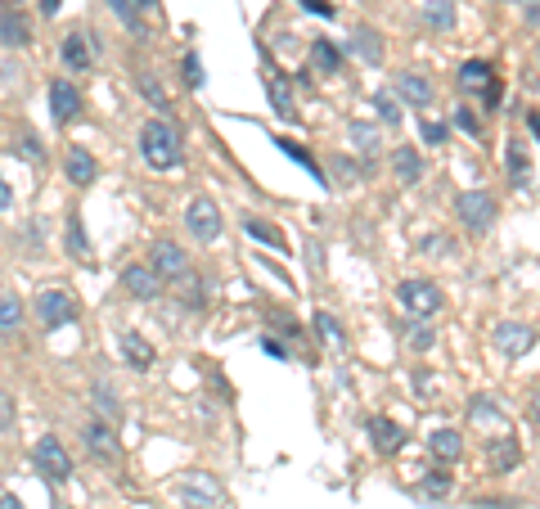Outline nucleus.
Wrapping results in <instances>:
<instances>
[{
    "instance_id": "39448f33",
    "label": "nucleus",
    "mask_w": 540,
    "mask_h": 509,
    "mask_svg": "<svg viewBox=\"0 0 540 509\" xmlns=\"http://www.w3.org/2000/svg\"><path fill=\"white\" fill-rule=\"evenodd\" d=\"M185 230L198 239V244H216V239H221V230H225L221 208H216L207 194H198V199L185 208Z\"/></svg>"
},
{
    "instance_id": "6ab92c4d",
    "label": "nucleus",
    "mask_w": 540,
    "mask_h": 509,
    "mask_svg": "<svg viewBox=\"0 0 540 509\" xmlns=\"http://www.w3.org/2000/svg\"><path fill=\"white\" fill-rule=\"evenodd\" d=\"M428 451H432V460L455 464L459 455H464V433H459V428H437V433L428 437Z\"/></svg>"
},
{
    "instance_id": "4468645a",
    "label": "nucleus",
    "mask_w": 540,
    "mask_h": 509,
    "mask_svg": "<svg viewBox=\"0 0 540 509\" xmlns=\"http://www.w3.org/2000/svg\"><path fill=\"white\" fill-rule=\"evenodd\" d=\"M122 293L149 302V298H158V293H162V280L149 271V266H126V271H122Z\"/></svg>"
},
{
    "instance_id": "72a5a7b5",
    "label": "nucleus",
    "mask_w": 540,
    "mask_h": 509,
    "mask_svg": "<svg viewBox=\"0 0 540 509\" xmlns=\"http://www.w3.org/2000/svg\"><path fill=\"white\" fill-rule=\"evenodd\" d=\"M504 163H509V176H513L518 185L531 181V158L522 154V145H509V149H504Z\"/></svg>"
},
{
    "instance_id": "37998d69",
    "label": "nucleus",
    "mask_w": 540,
    "mask_h": 509,
    "mask_svg": "<svg viewBox=\"0 0 540 509\" xmlns=\"http://www.w3.org/2000/svg\"><path fill=\"white\" fill-rule=\"evenodd\" d=\"M518 10H522L527 28H540V0H518Z\"/></svg>"
},
{
    "instance_id": "473e14b6",
    "label": "nucleus",
    "mask_w": 540,
    "mask_h": 509,
    "mask_svg": "<svg viewBox=\"0 0 540 509\" xmlns=\"http://www.w3.org/2000/svg\"><path fill=\"white\" fill-rule=\"evenodd\" d=\"M135 86H140V95H144V100L153 104V109H162V113L171 109V95L162 91L158 82H153V73H140V77H135Z\"/></svg>"
},
{
    "instance_id": "ddd939ff",
    "label": "nucleus",
    "mask_w": 540,
    "mask_h": 509,
    "mask_svg": "<svg viewBox=\"0 0 540 509\" xmlns=\"http://www.w3.org/2000/svg\"><path fill=\"white\" fill-rule=\"evenodd\" d=\"M369 442H374L378 455H396L405 446V428L392 424L387 415H378V419H369Z\"/></svg>"
},
{
    "instance_id": "9b49d317",
    "label": "nucleus",
    "mask_w": 540,
    "mask_h": 509,
    "mask_svg": "<svg viewBox=\"0 0 540 509\" xmlns=\"http://www.w3.org/2000/svg\"><path fill=\"white\" fill-rule=\"evenodd\" d=\"M59 55H63V64H68L72 73H86V68L95 64L99 46H95V37H86V32H68L63 46H59Z\"/></svg>"
},
{
    "instance_id": "4d7b16f0",
    "label": "nucleus",
    "mask_w": 540,
    "mask_h": 509,
    "mask_svg": "<svg viewBox=\"0 0 540 509\" xmlns=\"http://www.w3.org/2000/svg\"><path fill=\"white\" fill-rule=\"evenodd\" d=\"M54 10H59V0H41V14H50L54 19Z\"/></svg>"
},
{
    "instance_id": "f3484780",
    "label": "nucleus",
    "mask_w": 540,
    "mask_h": 509,
    "mask_svg": "<svg viewBox=\"0 0 540 509\" xmlns=\"http://www.w3.org/2000/svg\"><path fill=\"white\" fill-rule=\"evenodd\" d=\"M0 46H9V50L32 46V23L18 10H0Z\"/></svg>"
},
{
    "instance_id": "f8f14e48",
    "label": "nucleus",
    "mask_w": 540,
    "mask_h": 509,
    "mask_svg": "<svg viewBox=\"0 0 540 509\" xmlns=\"http://www.w3.org/2000/svg\"><path fill=\"white\" fill-rule=\"evenodd\" d=\"M486 464H491L495 473H513L522 464V446H518V437L513 433H500V437H491L486 442Z\"/></svg>"
},
{
    "instance_id": "a19ab883",
    "label": "nucleus",
    "mask_w": 540,
    "mask_h": 509,
    "mask_svg": "<svg viewBox=\"0 0 540 509\" xmlns=\"http://www.w3.org/2000/svg\"><path fill=\"white\" fill-rule=\"evenodd\" d=\"M455 127L468 131V136H482V122H477L473 109H455Z\"/></svg>"
},
{
    "instance_id": "c03bdc74",
    "label": "nucleus",
    "mask_w": 540,
    "mask_h": 509,
    "mask_svg": "<svg viewBox=\"0 0 540 509\" xmlns=\"http://www.w3.org/2000/svg\"><path fill=\"white\" fill-rule=\"evenodd\" d=\"M423 253H441V257H446V253H455V244L441 239V235H428V239H423Z\"/></svg>"
},
{
    "instance_id": "79ce46f5",
    "label": "nucleus",
    "mask_w": 540,
    "mask_h": 509,
    "mask_svg": "<svg viewBox=\"0 0 540 509\" xmlns=\"http://www.w3.org/2000/svg\"><path fill=\"white\" fill-rule=\"evenodd\" d=\"M5 428H14V397L0 388V433H5Z\"/></svg>"
},
{
    "instance_id": "bb28decb",
    "label": "nucleus",
    "mask_w": 540,
    "mask_h": 509,
    "mask_svg": "<svg viewBox=\"0 0 540 509\" xmlns=\"http://www.w3.org/2000/svg\"><path fill=\"white\" fill-rule=\"evenodd\" d=\"M419 491L428 500H446L450 491H455V478H450L446 469H428V473H419Z\"/></svg>"
},
{
    "instance_id": "6e6552de",
    "label": "nucleus",
    "mask_w": 540,
    "mask_h": 509,
    "mask_svg": "<svg viewBox=\"0 0 540 509\" xmlns=\"http://www.w3.org/2000/svg\"><path fill=\"white\" fill-rule=\"evenodd\" d=\"M149 257H153L149 271L158 275V280H185V275H189V253L176 244V239H158Z\"/></svg>"
},
{
    "instance_id": "ea45409f",
    "label": "nucleus",
    "mask_w": 540,
    "mask_h": 509,
    "mask_svg": "<svg viewBox=\"0 0 540 509\" xmlns=\"http://www.w3.org/2000/svg\"><path fill=\"white\" fill-rule=\"evenodd\" d=\"M180 68H185V86H203V64H198L194 50H185V59H180Z\"/></svg>"
},
{
    "instance_id": "4be33fe9",
    "label": "nucleus",
    "mask_w": 540,
    "mask_h": 509,
    "mask_svg": "<svg viewBox=\"0 0 540 509\" xmlns=\"http://www.w3.org/2000/svg\"><path fill=\"white\" fill-rule=\"evenodd\" d=\"M491 82H495V73H491L486 59H464V68H459V91H477V95H482Z\"/></svg>"
},
{
    "instance_id": "a211bd4d",
    "label": "nucleus",
    "mask_w": 540,
    "mask_h": 509,
    "mask_svg": "<svg viewBox=\"0 0 540 509\" xmlns=\"http://www.w3.org/2000/svg\"><path fill=\"white\" fill-rule=\"evenodd\" d=\"M396 95H401L405 104H414V109H428L432 104V82L423 73H396Z\"/></svg>"
},
{
    "instance_id": "b1692460",
    "label": "nucleus",
    "mask_w": 540,
    "mask_h": 509,
    "mask_svg": "<svg viewBox=\"0 0 540 509\" xmlns=\"http://www.w3.org/2000/svg\"><path fill=\"white\" fill-rule=\"evenodd\" d=\"M306 55H311V68H315V73H324V77L338 73V68H342V50L333 46V41H324V37H315Z\"/></svg>"
},
{
    "instance_id": "6e6d98bb",
    "label": "nucleus",
    "mask_w": 540,
    "mask_h": 509,
    "mask_svg": "<svg viewBox=\"0 0 540 509\" xmlns=\"http://www.w3.org/2000/svg\"><path fill=\"white\" fill-rule=\"evenodd\" d=\"M531 419H536V424H540V388L531 392Z\"/></svg>"
},
{
    "instance_id": "f03ea898",
    "label": "nucleus",
    "mask_w": 540,
    "mask_h": 509,
    "mask_svg": "<svg viewBox=\"0 0 540 509\" xmlns=\"http://www.w3.org/2000/svg\"><path fill=\"white\" fill-rule=\"evenodd\" d=\"M396 302H401L414 320H428L446 307V298H441V289L432 280H401L396 284Z\"/></svg>"
},
{
    "instance_id": "f257e3e1",
    "label": "nucleus",
    "mask_w": 540,
    "mask_h": 509,
    "mask_svg": "<svg viewBox=\"0 0 540 509\" xmlns=\"http://www.w3.org/2000/svg\"><path fill=\"white\" fill-rule=\"evenodd\" d=\"M140 154H144V163H149L153 172H171V167H180V158H185V149H180V131L171 127L167 118H149L140 127Z\"/></svg>"
},
{
    "instance_id": "13d9d810",
    "label": "nucleus",
    "mask_w": 540,
    "mask_h": 509,
    "mask_svg": "<svg viewBox=\"0 0 540 509\" xmlns=\"http://www.w3.org/2000/svg\"><path fill=\"white\" fill-rule=\"evenodd\" d=\"M536 64H540V41H536Z\"/></svg>"
},
{
    "instance_id": "49530a36",
    "label": "nucleus",
    "mask_w": 540,
    "mask_h": 509,
    "mask_svg": "<svg viewBox=\"0 0 540 509\" xmlns=\"http://www.w3.org/2000/svg\"><path fill=\"white\" fill-rule=\"evenodd\" d=\"M423 140H428V145H441V140H446V127H437V122H423Z\"/></svg>"
},
{
    "instance_id": "f704fd0d",
    "label": "nucleus",
    "mask_w": 540,
    "mask_h": 509,
    "mask_svg": "<svg viewBox=\"0 0 540 509\" xmlns=\"http://www.w3.org/2000/svg\"><path fill=\"white\" fill-rule=\"evenodd\" d=\"M108 5H113V14H117V19L126 23V28L135 32V37H149V28H144V19H140V14L131 10V0H108Z\"/></svg>"
},
{
    "instance_id": "3c124183",
    "label": "nucleus",
    "mask_w": 540,
    "mask_h": 509,
    "mask_svg": "<svg viewBox=\"0 0 540 509\" xmlns=\"http://www.w3.org/2000/svg\"><path fill=\"white\" fill-rule=\"evenodd\" d=\"M9 203H14V190H9V185H5V176H0V212H5Z\"/></svg>"
},
{
    "instance_id": "c9c22d12",
    "label": "nucleus",
    "mask_w": 540,
    "mask_h": 509,
    "mask_svg": "<svg viewBox=\"0 0 540 509\" xmlns=\"http://www.w3.org/2000/svg\"><path fill=\"white\" fill-rule=\"evenodd\" d=\"M243 226H248V235H252V239H261V244H270V248H284V235H279L275 226H266V221L248 217V221H243Z\"/></svg>"
},
{
    "instance_id": "aec40b11",
    "label": "nucleus",
    "mask_w": 540,
    "mask_h": 509,
    "mask_svg": "<svg viewBox=\"0 0 540 509\" xmlns=\"http://www.w3.org/2000/svg\"><path fill=\"white\" fill-rule=\"evenodd\" d=\"M347 50H351V55H360L365 64H383V37H378L374 28H356V32H351Z\"/></svg>"
},
{
    "instance_id": "e433bc0d",
    "label": "nucleus",
    "mask_w": 540,
    "mask_h": 509,
    "mask_svg": "<svg viewBox=\"0 0 540 509\" xmlns=\"http://www.w3.org/2000/svg\"><path fill=\"white\" fill-rule=\"evenodd\" d=\"M374 109H378V118H383V127H396V122H401V109H396L392 95H374Z\"/></svg>"
},
{
    "instance_id": "c85d7f7f",
    "label": "nucleus",
    "mask_w": 540,
    "mask_h": 509,
    "mask_svg": "<svg viewBox=\"0 0 540 509\" xmlns=\"http://www.w3.org/2000/svg\"><path fill=\"white\" fill-rule=\"evenodd\" d=\"M122 356H126V365H131V370H149V365H153V347L144 343L140 334H126L122 338Z\"/></svg>"
},
{
    "instance_id": "9d476101",
    "label": "nucleus",
    "mask_w": 540,
    "mask_h": 509,
    "mask_svg": "<svg viewBox=\"0 0 540 509\" xmlns=\"http://www.w3.org/2000/svg\"><path fill=\"white\" fill-rule=\"evenodd\" d=\"M491 343H495V352H504V356H527L531 347H536V329L518 325V320H504V325L491 329Z\"/></svg>"
},
{
    "instance_id": "7ed1b4c3",
    "label": "nucleus",
    "mask_w": 540,
    "mask_h": 509,
    "mask_svg": "<svg viewBox=\"0 0 540 509\" xmlns=\"http://www.w3.org/2000/svg\"><path fill=\"white\" fill-rule=\"evenodd\" d=\"M495 212H500V208H495V199L486 190H464L455 199V217L464 221L468 235H486V230L495 226Z\"/></svg>"
},
{
    "instance_id": "58836bf2",
    "label": "nucleus",
    "mask_w": 540,
    "mask_h": 509,
    "mask_svg": "<svg viewBox=\"0 0 540 509\" xmlns=\"http://www.w3.org/2000/svg\"><path fill=\"white\" fill-rule=\"evenodd\" d=\"M279 149H284V154L293 158V163H306V172H315V176H320V181H324V172H320V167L311 163V154H306L302 145H293V140H279Z\"/></svg>"
},
{
    "instance_id": "4c0bfd02",
    "label": "nucleus",
    "mask_w": 540,
    "mask_h": 509,
    "mask_svg": "<svg viewBox=\"0 0 540 509\" xmlns=\"http://www.w3.org/2000/svg\"><path fill=\"white\" fill-rule=\"evenodd\" d=\"M468 415H473L477 424H486V419H491V424H500V410L491 406V397H473V406H468Z\"/></svg>"
},
{
    "instance_id": "5701e85b",
    "label": "nucleus",
    "mask_w": 540,
    "mask_h": 509,
    "mask_svg": "<svg viewBox=\"0 0 540 509\" xmlns=\"http://www.w3.org/2000/svg\"><path fill=\"white\" fill-rule=\"evenodd\" d=\"M419 19H423V28H432V32H450L455 28V0H428L419 10Z\"/></svg>"
},
{
    "instance_id": "09e8293b",
    "label": "nucleus",
    "mask_w": 540,
    "mask_h": 509,
    "mask_svg": "<svg viewBox=\"0 0 540 509\" xmlns=\"http://www.w3.org/2000/svg\"><path fill=\"white\" fill-rule=\"evenodd\" d=\"M482 104H486V109H495V104H500V82L486 86V91H482Z\"/></svg>"
},
{
    "instance_id": "412c9836",
    "label": "nucleus",
    "mask_w": 540,
    "mask_h": 509,
    "mask_svg": "<svg viewBox=\"0 0 540 509\" xmlns=\"http://www.w3.org/2000/svg\"><path fill=\"white\" fill-rule=\"evenodd\" d=\"M63 172H68L72 185H90L99 172V163L90 158V149H68V158H63Z\"/></svg>"
},
{
    "instance_id": "603ef678",
    "label": "nucleus",
    "mask_w": 540,
    "mask_h": 509,
    "mask_svg": "<svg viewBox=\"0 0 540 509\" xmlns=\"http://www.w3.org/2000/svg\"><path fill=\"white\" fill-rule=\"evenodd\" d=\"M261 347H266L270 356H288V352H284V343H275V338H261Z\"/></svg>"
},
{
    "instance_id": "de8ad7c7",
    "label": "nucleus",
    "mask_w": 540,
    "mask_h": 509,
    "mask_svg": "<svg viewBox=\"0 0 540 509\" xmlns=\"http://www.w3.org/2000/svg\"><path fill=\"white\" fill-rule=\"evenodd\" d=\"M95 397H99V406H104V415H117V401H113V392H108V388H95Z\"/></svg>"
},
{
    "instance_id": "dca6fc26",
    "label": "nucleus",
    "mask_w": 540,
    "mask_h": 509,
    "mask_svg": "<svg viewBox=\"0 0 540 509\" xmlns=\"http://www.w3.org/2000/svg\"><path fill=\"white\" fill-rule=\"evenodd\" d=\"M50 109H54V118L59 122H77L81 118V91L59 77V82L50 86Z\"/></svg>"
},
{
    "instance_id": "c756f323",
    "label": "nucleus",
    "mask_w": 540,
    "mask_h": 509,
    "mask_svg": "<svg viewBox=\"0 0 540 509\" xmlns=\"http://www.w3.org/2000/svg\"><path fill=\"white\" fill-rule=\"evenodd\" d=\"M315 334H320V343L324 347H342L347 343V334H342V325H338V316H329V311H315Z\"/></svg>"
},
{
    "instance_id": "a878e982",
    "label": "nucleus",
    "mask_w": 540,
    "mask_h": 509,
    "mask_svg": "<svg viewBox=\"0 0 540 509\" xmlns=\"http://www.w3.org/2000/svg\"><path fill=\"white\" fill-rule=\"evenodd\" d=\"M23 302L14 298V293H0V338H14L18 329H23Z\"/></svg>"
},
{
    "instance_id": "0eeeda50",
    "label": "nucleus",
    "mask_w": 540,
    "mask_h": 509,
    "mask_svg": "<svg viewBox=\"0 0 540 509\" xmlns=\"http://www.w3.org/2000/svg\"><path fill=\"white\" fill-rule=\"evenodd\" d=\"M176 496L185 500V509H216L221 505V482H216L212 473H185Z\"/></svg>"
},
{
    "instance_id": "2eb2a0df",
    "label": "nucleus",
    "mask_w": 540,
    "mask_h": 509,
    "mask_svg": "<svg viewBox=\"0 0 540 509\" xmlns=\"http://www.w3.org/2000/svg\"><path fill=\"white\" fill-rule=\"evenodd\" d=\"M266 95H270V104H275V113L284 122H297L302 113H297V100H293V91H288V77L279 73V68H270V77H266Z\"/></svg>"
},
{
    "instance_id": "393cba45",
    "label": "nucleus",
    "mask_w": 540,
    "mask_h": 509,
    "mask_svg": "<svg viewBox=\"0 0 540 509\" xmlns=\"http://www.w3.org/2000/svg\"><path fill=\"white\" fill-rule=\"evenodd\" d=\"M392 172H396V181H401V185H414V181H419V176H423L419 149H414V145L396 149V154H392Z\"/></svg>"
},
{
    "instance_id": "7c9ffc66",
    "label": "nucleus",
    "mask_w": 540,
    "mask_h": 509,
    "mask_svg": "<svg viewBox=\"0 0 540 509\" xmlns=\"http://www.w3.org/2000/svg\"><path fill=\"white\" fill-rule=\"evenodd\" d=\"M68 253H72V262H90V244H86V230H81V217H68Z\"/></svg>"
},
{
    "instance_id": "864d4df0",
    "label": "nucleus",
    "mask_w": 540,
    "mask_h": 509,
    "mask_svg": "<svg viewBox=\"0 0 540 509\" xmlns=\"http://www.w3.org/2000/svg\"><path fill=\"white\" fill-rule=\"evenodd\" d=\"M0 509H27L18 496H0Z\"/></svg>"
},
{
    "instance_id": "20e7f679",
    "label": "nucleus",
    "mask_w": 540,
    "mask_h": 509,
    "mask_svg": "<svg viewBox=\"0 0 540 509\" xmlns=\"http://www.w3.org/2000/svg\"><path fill=\"white\" fill-rule=\"evenodd\" d=\"M36 320H41L45 329H63L77 320V298H72V289H41L36 293Z\"/></svg>"
},
{
    "instance_id": "a18cd8bd",
    "label": "nucleus",
    "mask_w": 540,
    "mask_h": 509,
    "mask_svg": "<svg viewBox=\"0 0 540 509\" xmlns=\"http://www.w3.org/2000/svg\"><path fill=\"white\" fill-rule=\"evenodd\" d=\"M302 10H311V14H320V19H333V5L329 0H297Z\"/></svg>"
},
{
    "instance_id": "8fccbe9b",
    "label": "nucleus",
    "mask_w": 540,
    "mask_h": 509,
    "mask_svg": "<svg viewBox=\"0 0 540 509\" xmlns=\"http://www.w3.org/2000/svg\"><path fill=\"white\" fill-rule=\"evenodd\" d=\"M131 10L140 14V19H144V14H158V0H131Z\"/></svg>"
},
{
    "instance_id": "423d86ee",
    "label": "nucleus",
    "mask_w": 540,
    "mask_h": 509,
    "mask_svg": "<svg viewBox=\"0 0 540 509\" xmlns=\"http://www.w3.org/2000/svg\"><path fill=\"white\" fill-rule=\"evenodd\" d=\"M81 442H86V451L95 455V460H104V464L122 460V442H117V433H113L108 419H86V424H81Z\"/></svg>"
},
{
    "instance_id": "2f4dec72",
    "label": "nucleus",
    "mask_w": 540,
    "mask_h": 509,
    "mask_svg": "<svg viewBox=\"0 0 540 509\" xmlns=\"http://www.w3.org/2000/svg\"><path fill=\"white\" fill-rule=\"evenodd\" d=\"M405 343H410L414 352H428V347L437 343V329H432L428 320H410V325H405Z\"/></svg>"
},
{
    "instance_id": "1a4fd4ad",
    "label": "nucleus",
    "mask_w": 540,
    "mask_h": 509,
    "mask_svg": "<svg viewBox=\"0 0 540 509\" xmlns=\"http://www.w3.org/2000/svg\"><path fill=\"white\" fill-rule=\"evenodd\" d=\"M32 460L50 482H68L72 478V460H68V451H63L59 437H41V442L32 446Z\"/></svg>"
},
{
    "instance_id": "5fc2aeb1",
    "label": "nucleus",
    "mask_w": 540,
    "mask_h": 509,
    "mask_svg": "<svg viewBox=\"0 0 540 509\" xmlns=\"http://www.w3.org/2000/svg\"><path fill=\"white\" fill-rule=\"evenodd\" d=\"M527 127H531V136L540 140V113H527Z\"/></svg>"
},
{
    "instance_id": "cd10ccee",
    "label": "nucleus",
    "mask_w": 540,
    "mask_h": 509,
    "mask_svg": "<svg viewBox=\"0 0 540 509\" xmlns=\"http://www.w3.org/2000/svg\"><path fill=\"white\" fill-rule=\"evenodd\" d=\"M347 140L360 154H378V122H347Z\"/></svg>"
}]
</instances>
